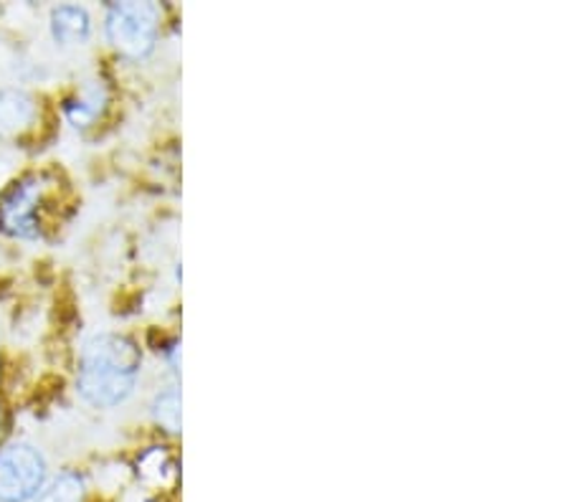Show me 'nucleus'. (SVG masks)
I'll return each instance as SVG.
<instances>
[{
    "label": "nucleus",
    "instance_id": "1",
    "mask_svg": "<svg viewBox=\"0 0 570 502\" xmlns=\"http://www.w3.org/2000/svg\"><path fill=\"white\" fill-rule=\"evenodd\" d=\"M142 371V353L132 337L99 333L81 348L77 391L95 409H115L132 396Z\"/></svg>",
    "mask_w": 570,
    "mask_h": 502
},
{
    "label": "nucleus",
    "instance_id": "2",
    "mask_svg": "<svg viewBox=\"0 0 570 502\" xmlns=\"http://www.w3.org/2000/svg\"><path fill=\"white\" fill-rule=\"evenodd\" d=\"M163 11L155 3H115L105 18L107 39L127 59L150 57L160 33Z\"/></svg>",
    "mask_w": 570,
    "mask_h": 502
},
{
    "label": "nucleus",
    "instance_id": "3",
    "mask_svg": "<svg viewBox=\"0 0 570 502\" xmlns=\"http://www.w3.org/2000/svg\"><path fill=\"white\" fill-rule=\"evenodd\" d=\"M49 464L29 442H11L0 450V502H31L46 488Z\"/></svg>",
    "mask_w": 570,
    "mask_h": 502
},
{
    "label": "nucleus",
    "instance_id": "4",
    "mask_svg": "<svg viewBox=\"0 0 570 502\" xmlns=\"http://www.w3.org/2000/svg\"><path fill=\"white\" fill-rule=\"evenodd\" d=\"M0 218L8 232L18 236H39V222H36V183L23 180L6 196L0 206Z\"/></svg>",
    "mask_w": 570,
    "mask_h": 502
},
{
    "label": "nucleus",
    "instance_id": "5",
    "mask_svg": "<svg viewBox=\"0 0 570 502\" xmlns=\"http://www.w3.org/2000/svg\"><path fill=\"white\" fill-rule=\"evenodd\" d=\"M36 102L18 89H0V135L11 137L29 130L36 122Z\"/></svg>",
    "mask_w": 570,
    "mask_h": 502
},
{
    "label": "nucleus",
    "instance_id": "6",
    "mask_svg": "<svg viewBox=\"0 0 570 502\" xmlns=\"http://www.w3.org/2000/svg\"><path fill=\"white\" fill-rule=\"evenodd\" d=\"M51 36L61 46H81L91 36V18L81 6H59L51 11Z\"/></svg>",
    "mask_w": 570,
    "mask_h": 502
},
{
    "label": "nucleus",
    "instance_id": "7",
    "mask_svg": "<svg viewBox=\"0 0 570 502\" xmlns=\"http://www.w3.org/2000/svg\"><path fill=\"white\" fill-rule=\"evenodd\" d=\"M31 502H85V480L77 472H63Z\"/></svg>",
    "mask_w": 570,
    "mask_h": 502
},
{
    "label": "nucleus",
    "instance_id": "8",
    "mask_svg": "<svg viewBox=\"0 0 570 502\" xmlns=\"http://www.w3.org/2000/svg\"><path fill=\"white\" fill-rule=\"evenodd\" d=\"M153 419L173 434L180 432V391H178V386L163 388L160 394L155 396Z\"/></svg>",
    "mask_w": 570,
    "mask_h": 502
},
{
    "label": "nucleus",
    "instance_id": "9",
    "mask_svg": "<svg viewBox=\"0 0 570 502\" xmlns=\"http://www.w3.org/2000/svg\"><path fill=\"white\" fill-rule=\"evenodd\" d=\"M102 102H105V95L99 89H91L87 97H81L79 102H71L67 105V115L73 125H87L91 120H97L99 112H102Z\"/></svg>",
    "mask_w": 570,
    "mask_h": 502
}]
</instances>
